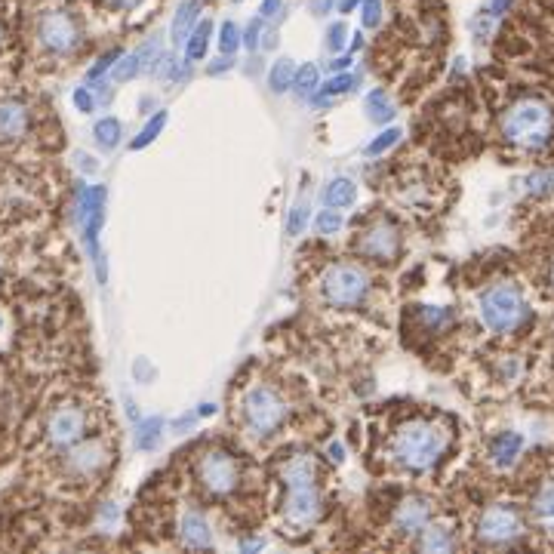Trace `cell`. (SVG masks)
Here are the masks:
<instances>
[{"label":"cell","mask_w":554,"mask_h":554,"mask_svg":"<svg viewBox=\"0 0 554 554\" xmlns=\"http://www.w3.org/2000/svg\"><path fill=\"white\" fill-rule=\"evenodd\" d=\"M281 474H284V484H287L284 524L293 530H308L321 514L318 481H314V459L299 453L281 468Z\"/></svg>","instance_id":"6da1fadb"},{"label":"cell","mask_w":554,"mask_h":554,"mask_svg":"<svg viewBox=\"0 0 554 554\" xmlns=\"http://www.w3.org/2000/svg\"><path fill=\"white\" fill-rule=\"evenodd\" d=\"M447 447V434L431 422H410L391 441V456L407 471H428L438 465Z\"/></svg>","instance_id":"7a4b0ae2"},{"label":"cell","mask_w":554,"mask_h":554,"mask_svg":"<svg viewBox=\"0 0 554 554\" xmlns=\"http://www.w3.org/2000/svg\"><path fill=\"white\" fill-rule=\"evenodd\" d=\"M554 130V114L545 102L539 99H524L511 105L502 117V136L505 142L518 145L524 151H539L548 145Z\"/></svg>","instance_id":"3957f363"},{"label":"cell","mask_w":554,"mask_h":554,"mask_svg":"<svg viewBox=\"0 0 554 554\" xmlns=\"http://www.w3.org/2000/svg\"><path fill=\"white\" fill-rule=\"evenodd\" d=\"M481 321L487 330L493 333H511V330H518L524 321H527V299L521 293V287H514V284H496L490 290L481 293Z\"/></svg>","instance_id":"277c9868"},{"label":"cell","mask_w":554,"mask_h":554,"mask_svg":"<svg viewBox=\"0 0 554 554\" xmlns=\"http://www.w3.org/2000/svg\"><path fill=\"white\" fill-rule=\"evenodd\" d=\"M321 293L336 308L361 305L367 299V293H370V277H367V271L361 265L339 262V265L327 268L324 281H321Z\"/></svg>","instance_id":"5b68a950"},{"label":"cell","mask_w":554,"mask_h":554,"mask_svg":"<svg viewBox=\"0 0 554 554\" xmlns=\"http://www.w3.org/2000/svg\"><path fill=\"white\" fill-rule=\"evenodd\" d=\"M244 419H247L250 434H256V438H268V434H274L284 425L287 407L271 388H253L244 398Z\"/></svg>","instance_id":"8992f818"},{"label":"cell","mask_w":554,"mask_h":554,"mask_svg":"<svg viewBox=\"0 0 554 554\" xmlns=\"http://www.w3.org/2000/svg\"><path fill=\"white\" fill-rule=\"evenodd\" d=\"M37 44L53 56H68L81 44V28L65 10H50L37 19Z\"/></svg>","instance_id":"52a82bcc"},{"label":"cell","mask_w":554,"mask_h":554,"mask_svg":"<svg viewBox=\"0 0 554 554\" xmlns=\"http://www.w3.org/2000/svg\"><path fill=\"white\" fill-rule=\"evenodd\" d=\"M77 216H81L84 241H87V250L96 262L99 281L105 284V265H102V256H99V228H102V219H105V188L102 185H93V188L81 191V207H77Z\"/></svg>","instance_id":"ba28073f"},{"label":"cell","mask_w":554,"mask_h":554,"mask_svg":"<svg viewBox=\"0 0 554 554\" xmlns=\"http://www.w3.org/2000/svg\"><path fill=\"white\" fill-rule=\"evenodd\" d=\"M521 533H524V521L511 505H490L478 521V539L484 545H508L514 539H521Z\"/></svg>","instance_id":"9c48e42d"},{"label":"cell","mask_w":554,"mask_h":554,"mask_svg":"<svg viewBox=\"0 0 554 554\" xmlns=\"http://www.w3.org/2000/svg\"><path fill=\"white\" fill-rule=\"evenodd\" d=\"M197 481H201L204 490H210L213 496H225L237 487V481H241V468H237L234 456L213 450L197 462Z\"/></svg>","instance_id":"30bf717a"},{"label":"cell","mask_w":554,"mask_h":554,"mask_svg":"<svg viewBox=\"0 0 554 554\" xmlns=\"http://www.w3.org/2000/svg\"><path fill=\"white\" fill-rule=\"evenodd\" d=\"M84 413L77 407H62L53 413L50 425H47V434H50V444L53 447H74L77 441L84 438Z\"/></svg>","instance_id":"8fae6325"},{"label":"cell","mask_w":554,"mask_h":554,"mask_svg":"<svg viewBox=\"0 0 554 554\" xmlns=\"http://www.w3.org/2000/svg\"><path fill=\"white\" fill-rule=\"evenodd\" d=\"M154 59H161V44H157V37H154V41H145L139 50H133V53H127V56H121V62H114V68H111V81H114V84H127V81H133L136 74H142V71H151V68H154Z\"/></svg>","instance_id":"7c38bea8"},{"label":"cell","mask_w":554,"mask_h":554,"mask_svg":"<svg viewBox=\"0 0 554 554\" xmlns=\"http://www.w3.org/2000/svg\"><path fill=\"white\" fill-rule=\"evenodd\" d=\"M398 247H401V231L388 222L373 225L361 241V253L370 259H391L394 253H398Z\"/></svg>","instance_id":"4fadbf2b"},{"label":"cell","mask_w":554,"mask_h":554,"mask_svg":"<svg viewBox=\"0 0 554 554\" xmlns=\"http://www.w3.org/2000/svg\"><path fill=\"white\" fill-rule=\"evenodd\" d=\"M431 521V502L422 499V496H413L407 499L398 511H394V530L401 536H416L428 527Z\"/></svg>","instance_id":"5bb4252c"},{"label":"cell","mask_w":554,"mask_h":554,"mask_svg":"<svg viewBox=\"0 0 554 554\" xmlns=\"http://www.w3.org/2000/svg\"><path fill=\"white\" fill-rule=\"evenodd\" d=\"M179 536L188 548H210L213 545V530H210V524H207V518L201 511H185L182 514Z\"/></svg>","instance_id":"9a60e30c"},{"label":"cell","mask_w":554,"mask_h":554,"mask_svg":"<svg viewBox=\"0 0 554 554\" xmlns=\"http://www.w3.org/2000/svg\"><path fill=\"white\" fill-rule=\"evenodd\" d=\"M521 450H524V438L518 431H505V434H499V438H493V444H490V459H493V465H499V468H511L514 465V459L521 456Z\"/></svg>","instance_id":"2e32d148"},{"label":"cell","mask_w":554,"mask_h":554,"mask_svg":"<svg viewBox=\"0 0 554 554\" xmlns=\"http://www.w3.org/2000/svg\"><path fill=\"white\" fill-rule=\"evenodd\" d=\"M28 130V111L22 102H0V139H19Z\"/></svg>","instance_id":"e0dca14e"},{"label":"cell","mask_w":554,"mask_h":554,"mask_svg":"<svg viewBox=\"0 0 554 554\" xmlns=\"http://www.w3.org/2000/svg\"><path fill=\"white\" fill-rule=\"evenodd\" d=\"M197 16H201V0H182L176 16H173V28H170V37H173L176 47L188 41V34L197 25Z\"/></svg>","instance_id":"ac0fdd59"},{"label":"cell","mask_w":554,"mask_h":554,"mask_svg":"<svg viewBox=\"0 0 554 554\" xmlns=\"http://www.w3.org/2000/svg\"><path fill=\"white\" fill-rule=\"evenodd\" d=\"M210 37H213V22L204 19V22H197L194 31L188 34V41H185V56L188 62H201L210 50Z\"/></svg>","instance_id":"d6986e66"},{"label":"cell","mask_w":554,"mask_h":554,"mask_svg":"<svg viewBox=\"0 0 554 554\" xmlns=\"http://www.w3.org/2000/svg\"><path fill=\"white\" fill-rule=\"evenodd\" d=\"M354 197H358V185H354L351 179H333L327 188H324V204L330 210H342V207H351Z\"/></svg>","instance_id":"ffe728a7"},{"label":"cell","mask_w":554,"mask_h":554,"mask_svg":"<svg viewBox=\"0 0 554 554\" xmlns=\"http://www.w3.org/2000/svg\"><path fill=\"white\" fill-rule=\"evenodd\" d=\"M102 462H105V450H102L99 444H84V447H77V450L68 456V465H71V471H77V474H90V471H96Z\"/></svg>","instance_id":"44dd1931"},{"label":"cell","mask_w":554,"mask_h":554,"mask_svg":"<svg viewBox=\"0 0 554 554\" xmlns=\"http://www.w3.org/2000/svg\"><path fill=\"white\" fill-rule=\"evenodd\" d=\"M419 548L422 551H450L456 548V539L450 533V527H425L422 530V539H419Z\"/></svg>","instance_id":"7402d4cb"},{"label":"cell","mask_w":554,"mask_h":554,"mask_svg":"<svg viewBox=\"0 0 554 554\" xmlns=\"http://www.w3.org/2000/svg\"><path fill=\"white\" fill-rule=\"evenodd\" d=\"M354 87H358V77H354V74H336V77H330V81H327V87H321V96L314 99V105H324V102H330V99H336L342 93H351Z\"/></svg>","instance_id":"603a6c76"},{"label":"cell","mask_w":554,"mask_h":554,"mask_svg":"<svg viewBox=\"0 0 554 554\" xmlns=\"http://www.w3.org/2000/svg\"><path fill=\"white\" fill-rule=\"evenodd\" d=\"M121 121H117V117H102V121L93 127V136H96V142L105 148V151H111L117 142H121Z\"/></svg>","instance_id":"cb8c5ba5"},{"label":"cell","mask_w":554,"mask_h":554,"mask_svg":"<svg viewBox=\"0 0 554 554\" xmlns=\"http://www.w3.org/2000/svg\"><path fill=\"white\" fill-rule=\"evenodd\" d=\"M293 81H296V68H293L290 59H281L268 74V84H271L274 93H287L293 87Z\"/></svg>","instance_id":"d4e9b609"},{"label":"cell","mask_w":554,"mask_h":554,"mask_svg":"<svg viewBox=\"0 0 554 554\" xmlns=\"http://www.w3.org/2000/svg\"><path fill=\"white\" fill-rule=\"evenodd\" d=\"M533 514L539 521H545V524H554V481H548L539 493H536V499H533Z\"/></svg>","instance_id":"484cf974"},{"label":"cell","mask_w":554,"mask_h":554,"mask_svg":"<svg viewBox=\"0 0 554 554\" xmlns=\"http://www.w3.org/2000/svg\"><path fill=\"white\" fill-rule=\"evenodd\" d=\"M161 428H164L161 419H145V422H139V428H136V447H139V450H154V444L161 441Z\"/></svg>","instance_id":"4316f807"},{"label":"cell","mask_w":554,"mask_h":554,"mask_svg":"<svg viewBox=\"0 0 554 554\" xmlns=\"http://www.w3.org/2000/svg\"><path fill=\"white\" fill-rule=\"evenodd\" d=\"M367 111H370V117H373L376 124H388L391 117H394V108H391V102L385 99L382 90H376V93L367 96Z\"/></svg>","instance_id":"83f0119b"},{"label":"cell","mask_w":554,"mask_h":554,"mask_svg":"<svg viewBox=\"0 0 554 554\" xmlns=\"http://www.w3.org/2000/svg\"><path fill=\"white\" fill-rule=\"evenodd\" d=\"M524 191L530 197H542L548 191H554V170H539V173H530L524 179Z\"/></svg>","instance_id":"f1b7e54d"},{"label":"cell","mask_w":554,"mask_h":554,"mask_svg":"<svg viewBox=\"0 0 554 554\" xmlns=\"http://www.w3.org/2000/svg\"><path fill=\"white\" fill-rule=\"evenodd\" d=\"M167 127V111H157V117H154V121H148V127L130 142V148L133 151H139V148H145V145H151L154 139H157V133H161Z\"/></svg>","instance_id":"f546056e"},{"label":"cell","mask_w":554,"mask_h":554,"mask_svg":"<svg viewBox=\"0 0 554 554\" xmlns=\"http://www.w3.org/2000/svg\"><path fill=\"white\" fill-rule=\"evenodd\" d=\"M318 81H321L318 68H314V65H302V68H296V81H293V87H296V93H299V96H308V93L318 90Z\"/></svg>","instance_id":"4dcf8cb0"},{"label":"cell","mask_w":554,"mask_h":554,"mask_svg":"<svg viewBox=\"0 0 554 554\" xmlns=\"http://www.w3.org/2000/svg\"><path fill=\"white\" fill-rule=\"evenodd\" d=\"M241 44H244L241 28H237L234 22H225V25L219 28V47H222V53H225V56H234Z\"/></svg>","instance_id":"1f68e13d"},{"label":"cell","mask_w":554,"mask_h":554,"mask_svg":"<svg viewBox=\"0 0 554 554\" xmlns=\"http://www.w3.org/2000/svg\"><path fill=\"white\" fill-rule=\"evenodd\" d=\"M398 142H401V130L391 127V130H385L382 136H376V139L367 145V154H382V151H388L391 145H398Z\"/></svg>","instance_id":"d6a6232c"},{"label":"cell","mask_w":554,"mask_h":554,"mask_svg":"<svg viewBox=\"0 0 554 554\" xmlns=\"http://www.w3.org/2000/svg\"><path fill=\"white\" fill-rule=\"evenodd\" d=\"M314 228H318V234H336L342 228V216L336 210H324L318 219H314Z\"/></svg>","instance_id":"836d02e7"},{"label":"cell","mask_w":554,"mask_h":554,"mask_svg":"<svg viewBox=\"0 0 554 554\" xmlns=\"http://www.w3.org/2000/svg\"><path fill=\"white\" fill-rule=\"evenodd\" d=\"M361 16L367 28H376L382 22V0H361Z\"/></svg>","instance_id":"e575fe53"},{"label":"cell","mask_w":554,"mask_h":554,"mask_svg":"<svg viewBox=\"0 0 554 554\" xmlns=\"http://www.w3.org/2000/svg\"><path fill=\"white\" fill-rule=\"evenodd\" d=\"M305 225H308V204H296L293 213H290V219H287V231L296 237V234L305 231Z\"/></svg>","instance_id":"d590c367"},{"label":"cell","mask_w":554,"mask_h":554,"mask_svg":"<svg viewBox=\"0 0 554 554\" xmlns=\"http://www.w3.org/2000/svg\"><path fill=\"white\" fill-rule=\"evenodd\" d=\"M117 59H121V53H117V50L105 53V56H102V59H99V62H96L93 68H90L87 81H90V84H93V81H99V77H102V74H105L108 68H114V62H117Z\"/></svg>","instance_id":"8d00e7d4"},{"label":"cell","mask_w":554,"mask_h":554,"mask_svg":"<svg viewBox=\"0 0 554 554\" xmlns=\"http://www.w3.org/2000/svg\"><path fill=\"white\" fill-rule=\"evenodd\" d=\"M345 37H348V31H345V25H342V22L330 25V31H327V47H330L333 53H339V50L345 47Z\"/></svg>","instance_id":"74e56055"},{"label":"cell","mask_w":554,"mask_h":554,"mask_svg":"<svg viewBox=\"0 0 554 554\" xmlns=\"http://www.w3.org/2000/svg\"><path fill=\"white\" fill-rule=\"evenodd\" d=\"M511 4H514V0H487V7H484L481 13H484V16H490L493 22H499V19L508 13V7H511Z\"/></svg>","instance_id":"f35d334b"},{"label":"cell","mask_w":554,"mask_h":554,"mask_svg":"<svg viewBox=\"0 0 554 554\" xmlns=\"http://www.w3.org/2000/svg\"><path fill=\"white\" fill-rule=\"evenodd\" d=\"M262 22H265V19H256V22H250V28L244 31V47H247V50H256V47H262V41H259V37H262Z\"/></svg>","instance_id":"ab89813d"},{"label":"cell","mask_w":554,"mask_h":554,"mask_svg":"<svg viewBox=\"0 0 554 554\" xmlns=\"http://www.w3.org/2000/svg\"><path fill=\"white\" fill-rule=\"evenodd\" d=\"M74 105L81 108V111H93L96 99H93V93L87 87H81V90H74Z\"/></svg>","instance_id":"60d3db41"},{"label":"cell","mask_w":554,"mask_h":554,"mask_svg":"<svg viewBox=\"0 0 554 554\" xmlns=\"http://www.w3.org/2000/svg\"><path fill=\"white\" fill-rule=\"evenodd\" d=\"M108 4H111L114 10H136V7L145 4V0H108Z\"/></svg>","instance_id":"b9f144b4"},{"label":"cell","mask_w":554,"mask_h":554,"mask_svg":"<svg viewBox=\"0 0 554 554\" xmlns=\"http://www.w3.org/2000/svg\"><path fill=\"white\" fill-rule=\"evenodd\" d=\"M333 4H336V0H311V13H330L333 10Z\"/></svg>","instance_id":"7bdbcfd3"},{"label":"cell","mask_w":554,"mask_h":554,"mask_svg":"<svg viewBox=\"0 0 554 554\" xmlns=\"http://www.w3.org/2000/svg\"><path fill=\"white\" fill-rule=\"evenodd\" d=\"M277 10H281V0H262V19H268V16H274Z\"/></svg>","instance_id":"ee69618b"},{"label":"cell","mask_w":554,"mask_h":554,"mask_svg":"<svg viewBox=\"0 0 554 554\" xmlns=\"http://www.w3.org/2000/svg\"><path fill=\"white\" fill-rule=\"evenodd\" d=\"M361 7V0H336V10L339 13H354Z\"/></svg>","instance_id":"f6af8a7d"},{"label":"cell","mask_w":554,"mask_h":554,"mask_svg":"<svg viewBox=\"0 0 554 554\" xmlns=\"http://www.w3.org/2000/svg\"><path fill=\"white\" fill-rule=\"evenodd\" d=\"M77 164H81V170H87V173H93V170H96L93 157H87V154H77Z\"/></svg>","instance_id":"bcb514c9"},{"label":"cell","mask_w":554,"mask_h":554,"mask_svg":"<svg viewBox=\"0 0 554 554\" xmlns=\"http://www.w3.org/2000/svg\"><path fill=\"white\" fill-rule=\"evenodd\" d=\"M348 65H351V56H339V59H333V62H330V68H333V71H345Z\"/></svg>","instance_id":"7dc6e473"},{"label":"cell","mask_w":554,"mask_h":554,"mask_svg":"<svg viewBox=\"0 0 554 554\" xmlns=\"http://www.w3.org/2000/svg\"><path fill=\"white\" fill-rule=\"evenodd\" d=\"M225 68H231V56L228 59H216V65L210 68V74H222Z\"/></svg>","instance_id":"c3c4849f"},{"label":"cell","mask_w":554,"mask_h":554,"mask_svg":"<svg viewBox=\"0 0 554 554\" xmlns=\"http://www.w3.org/2000/svg\"><path fill=\"white\" fill-rule=\"evenodd\" d=\"M330 453H333V459H336V462L342 459V447H339V444H333V447H330Z\"/></svg>","instance_id":"681fc988"},{"label":"cell","mask_w":554,"mask_h":554,"mask_svg":"<svg viewBox=\"0 0 554 554\" xmlns=\"http://www.w3.org/2000/svg\"><path fill=\"white\" fill-rule=\"evenodd\" d=\"M548 277H551V284H554V262H551V271H548Z\"/></svg>","instance_id":"f907efd6"},{"label":"cell","mask_w":554,"mask_h":554,"mask_svg":"<svg viewBox=\"0 0 554 554\" xmlns=\"http://www.w3.org/2000/svg\"><path fill=\"white\" fill-rule=\"evenodd\" d=\"M234 4H241V0H234Z\"/></svg>","instance_id":"816d5d0a"}]
</instances>
